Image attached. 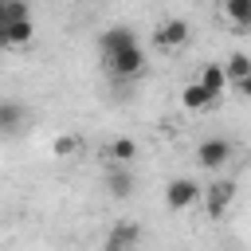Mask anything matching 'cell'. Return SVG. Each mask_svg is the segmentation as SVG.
<instances>
[{"label": "cell", "instance_id": "cell-1", "mask_svg": "<svg viewBox=\"0 0 251 251\" xmlns=\"http://www.w3.org/2000/svg\"><path fill=\"white\" fill-rule=\"evenodd\" d=\"M204 212H208V220H224L227 216V208H231V200H235V180H227V176H216L212 184H204Z\"/></svg>", "mask_w": 251, "mask_h": 251}, {"label": "cell", "instance_id": "cell-2", "mask_svg": "<svg viewBox=\"0 0 251 251\" xmlns=\"http://www.w3.org/2000/svg\"><path fill=\"white\" fill-rule=\"evenodd\" d=\"M102 67H106L114 78H137V75L145 71V51H141V43H129V47H122L118 55L102 59Z\"/></svg>", "mask_w": 251, "mask_h": 251}, {"label": "cell", "instance_id": "cell-3", "mask_svg": "<svg viewBox=\"0 0 251 251\" xmlns=\"http://www.w3.org/2000/svg\"><path fill=\"white\" fill-rule=\"evenodd\" d=\"M231 153H235V145H231L227 137H204V141L196 145V161H200V169H212V173H220V169L231 161Z\"/></svg>", "mask_w": 251, "mask_h": 251}, {"label": "cell", "instance_id": "cell-4", "mask_svg": "<svg viewBox=\"0 0 251 251\" xmlns=\"http://www.w3.org/2000/svg\"><path fill=\"white\" fill-rule=\"evenodd\" d=\"M200 196H204V188H200L192 176H173V180L165 184V204H169L173 212H184V208H192Z\"/></svg>", "mask_w": 251, "mask_h": 251}, {"label": "cell", "instance_id": "cell-5", "mask_svg": "<svg viewBox=\"0 0 251 251\" xmlns=\"http://www.w3.org/2000/svg\"><path fill=\"white\" fill-rule=\"evenodd\" d=\"M24 126H27V106L20 98H0V133L16 137Z\"/></svg>", "mask_w": 251, "mask_h": 251}, {"label": "cell", "instance_id": "cell-6", "mask_svg": "<svg viewBox=\"0 0 251 251\" xmlns=\"http://www.w3.org/2000/svg\"><path fill=\"white\" fill-rule=\"evenodd\" d=\"M153 43H157L161 51H176V47H184V43H188V24H184V20H165V24L153 31Z\"/></svg>", "mask_w": 251, "mask_h": 251}, {"label": "cell", "instance_id": "cell-7", "mask_svg": "<svg viewBox=\"0 0 251 251\" xmlns=\"http://www.w3.org/2000/svg\"><path fill=\"white\" fill-rule=\"evenodd\" d=\"M137 239H141V227H137V224H118V227L106 235L102 251H133Z\"/></svg>", "mask_w": 251, "mask_h": 251}, {"label": "cell", "instance_id": "cell-8", "mask_svg": "<svg viewBox=\"0 0 251 251\" xmlns=\"http://www.w3.org/2000/svg\"><path fill=\"white\" fill-rule=\"evenodd\" d=\"M133 188H137V180H133L129 169H118V165H114V169L106 173V192H110L114 200H129Z\"/></svg>", "mask_w": 251, "mask_h": 251}, {"label": "cell", "instance_id": "cell-9", "mask_svg": "<svg viewBox=\"0 0 251 251\" xmlns=\"http://www.w3.org/2000/svg\"><path fill=\"white\" fill-rule=\"evenodd\" d=\"M129 43H137V35H133L129 27H110V31H102L98 51H102V59H110V55H118V51L129 47Z\"/></svg>", "mask_w": 251, "mask_h": 251}, {"label": "cell", "instance_id": "cell-10", "mask_svg": "<svg viewBox=\"0 0 251 251\" xmlns=\"http://www.w3.org/2000/svg\"><path fill=\"white\" fill-rule=\"evenodd\" d=\"M196 82L208 90V98H212V102L227 90V75H224V67H220V63H204V71H200V78H196Z\"/></svg>", "mask_w": 251, "mask_h": 251}, {"label": "cell", "instance_id": "cell-11", "mask_svg": "<svg viewBox=\"0 0 251 251\" xmlns=\"http://www.w3.org/2000/svg\"><path fill=\"white\" fill-rule=\"evenodd\" d=\"M31 35H35V24L31 20H16V24L4 27V47H27Z\"/></svg>", "mask_w": 251, "mask_h": 251}, {"label": "cell", "instance_id": "cell-12", "mask_svg": "<svg viewBox=\"0 0 251 251\" xmlns=\"http://www.w3.org/2000/svg\"><path fill=\"white\" fill-rule=\"evenodd\" d=\"M106 157L118 165V169H126L133 157H137V141L133 137H118V141H110V149H106Z\"/></svg>", "mask_w": 251, "mask_h": 251}, {"label": "cell", "instance_id": "cell-13", "mask_svg": "<svg viewBox=\"0 0 251 251\" xmlns=\"http://www.w3.org/2000/svg\"><path fill=\"white\" fill-rule=\"evenodd\" d=\"M224 16L239 31H251V0H224Z\"/></svg>", "mask_w": 251, "mask_h": 251}, {"label": "cell", "instance_id": "cell-14", "mask_svg": "<svg viewBox=\"0 0 251 251\" xmlns=\"http://www.w3.org/2000/svg\"><path fill=\"white\" fill-rule=\"evenodd\" d=\"M180 102H184V110H208V106H212V98H208V90H204L200 82H188V86L180 90Z\"/></svg>", "mask_w": 251, "mask_h": 251}, {"label": "cell", "instance_id": "cell-15", "mask_svg": "<svg viewBox=\"0 0 251 251\" xmlns=\"http://www.w3.org/2000/svg\"><path fill=\"white\" fill-rule=\"evenodd\" d=\"M224 75H227V78H235V82H243V78L251 75V55L231 51V55H227V63H224Z\"/></svg>", "mask_w": 251, "mask_h": 251}, {"label": "cell", "instance_id": "cell-16", "mask_svg": "<svg viewBox=\"0 0 251 251\" xmlns=\"http://www.w3.org/2000/svg\"><path fill=\"white\" fill-rule=\"evenodd\" d=\"M75 149H78V137H55V153L59 157H71Z\"/></svg>", "mask_w": 251, "mask_h": 251}, {"label": "cell", "instance_id": "cell-17", "mask_svg": "<svg viewBox=\"0 0 251 251\" xmlns=\"http://www.w3.org/2000/svg\"><path fill=\"white\" fill-rule=\"evenodd\" d=\"M4 27H8V0H0V47H4Z\"/></svg>", "mask_w": 251, "mask_h": 251}, {"label": "cell", "instance_id": "cell-18", "mask_svg": "<svg viewBox=\"0 0 251 251\" xmlns=\"http://www.w3.org/2000/svg\"><path fill=\"white\" fill-rule=\"evenodd\" d=\"M239 94H243V98H251V75H247V78L239 82Z\"/></svg>", "mask_w": 251, "mask_h": 251}]
</instances>
